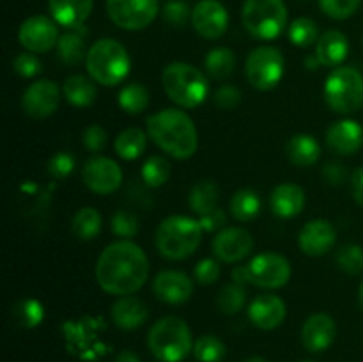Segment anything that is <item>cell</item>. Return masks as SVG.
Instances as JSON below:
<instances>
[{
  "label": "cell",
  "mask_w": 363,
  "mask_h": 362,
  "mask_svg": "<svg viewBox=\"0 0 363 362\" xmlns=\"http://www.w3.org/2000/svg\"><path fill=\"white\" fill-rule=\"evenodd\" d=\"M147 277V256L130 240L110 243L96 263V280L103 291L116 297L137 293L145 284Z\"/></svg>",
  "instance_id": "6da1fadb"
},
{
  "label": "cell",
  "mask_w": 363,
  "mask_h": 362,
  "mask_svg": "<svg viewBox=\"0 0 363 362\" xmlns=\"http://www.w3.org/2000/svg\"><path fill=\"white\" fill-rule=\"evenodd\" d=\"M147 133L152 142L172 158L188 160L197 153V128L183 110L163 109L149 116Z\"/></svg>",
  "instance_id": "7a4b0ae2"
},
{
  "label": "cell",
  "mask_w": 363,
  "mask_h": 362,
  "mask_svg": "<svg viewBox=\"0 0 363 362\" xmlns=\"http://www.w3.org/2000/svg\"><path fill=\"white\" fill-rule=\"evenodd\" d=\"M202 231L201 222L190 216H167L156 229V248L163 258L172 261L190 258L201 245Z\"/></svg>",
  "instance_id": "3957f363"
},
{
  "label": "cell",
  "mask_w": 363,
  "mask_h": 362,
  "mask_svg": "<svg viewBox=\"0 0 363 362\" xmlns=\"http://www.w3.org/2000/svg\"><path fill=\"white\" fill-rule=\"evenodd\" d=\"M89 77L98 84L112 87L128 77L131 67L128 50L116 39H99L89 48L85 59Z\"/></svg>",
  "instance_id": "277c9868"
},
{
  "label": "cell",
  "mask_w": 363,
  "mask_h": 362,
  "mask_svg": "<svg viewBox=\"0 0 363 362\" xmlns=\"http://www.w3.org/2000/svg\"><path fill=\"white\" fill-rule=\"evenodd\" d=\"M163 89L176 105L195 109L209 94V82L201 70L186 62H172L163 70Z\"/></svg>",
  "instance_id": "5b68a950"
},
{
  "label": "cell",
  "mask_w": 363,
  "mask_h": 362,
  "mask_svg": "<svg viewBox=\"0 0 363 362\" xmlns=\"http://www.w3.org/2000/svg\"><path fill=\"white\" fill-rule=\"evenodd\" d=\"M149 350L162 362H181L194 348L190 327L177 316H165L147 334Z\"/></svg>",
  "instance_id": "8992f818"
},
{
  "label": "cell",
  "mask_w": 363,
  "mask_h": 362,
  "mask_svg": "<svg viewBox=\"0 0 363 362\" xmlns=\"http://www.w3.org/2000/svg\"><path fill=\"white\" fill-rule=\"evenodd\" d=\"M241 20L248 34L261 41L279 38L287 25V7L284 0H247Z\"/></svg>",
  "instance_id": "52a82bcc"
},
{
  "label": "cell",
  "mask_w": 363,
  "mask_h": 362,
  "mask_svg": "<svg viewBox=\"0 0 363 362\" xmlns=\"http://www.w3.org/2000/svg\"><path fill=\"white\" fill-rule=\"evenodd\" d=\"M325 99L337 114H353L363 105V77L351 66H339L328 75L325 84Z\"/></svg>",
  "instance_id": "ba28073f"
},
{
  "label": "cell",
  "mask_w": 363,
  "mask_h": 362,
  "mask_svg": "<svg viewBox=\"0 0 363 362\" xmlns=\"http://www.w3.org/2000/svg\"><path fill=\"white\" fill-rule=\"evenodd\" d=\"M284 60L282 52L275 46H259L252 50L245 64V73L248 82L259 91H269L277 87L284 77Z\"/></svg>",
  "instance_id": "9c48e42d"
},
{
  "label": "cell",
  "mask_w": 363,
  "mask_h": 362,
  "mask_svg": "<svg viewBox=\"0 0 363 362\" xmlns=\"http://www.w3.org/2000/svg\"><path fill=\"white\" fill-rule=\"evenodd\" d=\"M106 13L117 27L140 31L158 14V0H106Z\"/></svg>",
  "instance_id": "30bf717a"
},
{
  "label": "cell",
  "mask_w": 363,
  "mask_h": 362,
  "mask_svg": "<svg viewBox=\"0 0 363 362\" xmlns=\"http://www.w3.org/2000/svg\"><path fill=\"white\" fill-rule=\"evenodd\" d=\"M252 284L264 290H279L291 279V265L277 252H262L248 263Z\"/></svg>",
  "instance_id": "8fae6325"
},
{
  "label": "cell",
  "mask_w": 363,
  "mask_h": 362,
  "mask_svg": "<svg viewBox=\"0 0 363 362\" xmlns=\"http://www.w3.org/2000/svg\"><path fill=\"white\" fill-rule=\"evenodd\" d=\"M55 23V20H50L48 16H43V14H35V16L27 18L20 25L18 41H20V45L27 52H50L59 43V31H57Z\"/></svg>",
  "instance_id": "7c38bea8"
},
{
  "label": "cell",
  "mask_w": 363,
  "mask_h": 362,
  "mask_svg": "<svg viewBox=\"0 0 363 362\" xmlns=\"http://www.w3.org/2000/svg\"><path fill=\"white\" fill-rule=\"evenodd\" d=\"M84 183L91 188L94 194L108 195L113 194L123 183V170L119 163L113 162L106 156H92L85 162L82 169Z\"/></svg>",
  "instance_id": "4fadbf2b"
},
{
  "label": "cell",
  "mask_w": 363,
  "mask_h": 362,
  "mask_svg": "<svg viewBox=\"0 0 363 362\" xmlns=\"http://www.w3.org/2000/svg\"><path fill=\"white\" fill-rule=\"evenodd\" d=\"M60 103V91L55 82L43 78V80L32 82L23 92L21 106L25 114L34 119H45L57 112Z\"/></svg>",
  "instance_id": "5bb4252c"
},
{
  "label": "cell",
  "mask_w": 363,
  "mask_h": 362,
  "mask_svg": "<svg viewBox=\"0 0 363 362\" xmlns=\"http://www.w3.org/2000/svg\"><path fill=\"white\" fill-rule=\"evenodd\" d=\"M191 25L201 38L218 39L229 27V13L218 0H201L191 9Z\"/></svg>",
  "instance_id": "9a60e30c"
},
{
  "label": "cell",
  "mask_w": 363,
  "mask_h": 362,
  "mask_svg": "<svg viewBox=\"0 0 363 362\" xmlns=\"http://www.w3.org/2000/svg\"><path fill=\"white\" fill-rule=\"evenodd\" d=\"M254 248V238L243 227H225L213 240V254L223 263H238Z\"/></svg>",
  "instance_id": "2e32d148"
},
{
  "label": "cell",
  "mask_w": 363,
  "mask_h": 362,
  "mask_svg": "<svg viewBox=\"0 0 363 362\" xmlns=\"http://www.w3.org/2000/svg\"><path fill=\"white\" fill-rule=\"evenodd\" d=\"M152 291L163 304L179 305L194 295V280L179 270H163L152 280Z\"/></svg>",
  "instance_id": "e0dca14e"
},
{
  "label": "cell",
  "mask_w": 363,
  "mask_h": 362,
  "mask_svg": "<svg viewBox=\"0 0 363 362\" xmlns=\"http://www.w3.org/2000/svg\"><path fill=\"white\" fill-rule=\"evenodd\" d=\"M337 241V233L328 220L315 219L305 224L298 234V243H300L301 252L307 256H325L333 248Z\"/></svg>",
  "instance_id": "ac0fdd59"
},
{
  "label": "cell",
  "mask_w": 363,
  "mask_h": 362,
  "mask_svg": "<svg viewBox=\"0 0 363 362\" xmlns=\"http://www.w3.org/2000/svg\"><path fill=\"white\" fill-rule=\"evenodd\" d=\"M337 336V325L333 318L325 312H318L305 319L301 329V343L312 353L328 350Z\"/></svg>",
  "instance_id": "d6986e66"
},
{
  "label": "cell",
  "mask_w": 363,
  "mask_h": 362,
  "mask_svg": "<svg viewBox=\"0 0 363 362\" xmlns=\"http://www.w3.org/2000/svg\"><path fill=\"white\" fill-rule=\"evenodd\" d=\"M286 314V302L272 293L257 295L248 307V318L261 330H273L280 327Z\"/></svg>",
  "instance_id": "ffe728a7"
},
{
  "label": "cell",
  "mask_w": 363,
  "mask_h": 362,
  "mask_svg": "<svg viewBox=\"0 0 363 362\" xmlns=\"http://www.w3.org/2000/svg\"><path fill=\"white\" fill-rule=\"evenodd\" d=\"M326 146L335 155H354L363 146V128L357 121H337L326 130Z\"/></svg>",
  "instance_id": "44dd1931"
},
{
  "label": "cell",
  "mask_w": 363,
  "mask_h": 362,
  "mask_svg": "<svg viewBox=\"0 0 363 362\" xmlns=\"http://www.w3.org/2000/svg\"><path fill=\"white\" fill-rule=\"evenodd\" d=\"M272 212L280 219H293L300 215L305 208L303 188L294 183H282L273 188L269 195Z\"/></svg>",
  "instance_id": "7402d4cb"
},
{
  "label": "cell",
  "mask_w": 363,
  "mask_h": 362,
  "mask_svg": "<svg viewBox=\"0 0 363 362\" xmlns=\"http://www.w3.org/2000/svg\"><path fill=\"white\" fill-rule=\"evenodd\" d=\"M94 0H48L52 18L67 28H80L92 13Z\"/></svg>",
  "instance_id": "603a6c76"
},
{
  "label": "cell",
  "mask_w": 363,
  "mask_h": 362,
  "mask_svg": "<svg viewBox=\"0 0 363 362\" xmlns=\"http://www.w3.org/2000/svg\"><path fill=\"white\" fill-rule=\"evenodd\" d=\"M350 53V41L340 31H326L315 45V57L321 66L339 67Z\"/></svg>",
  "instance_id": "cb8c5ba5"
},
{
  "label": "cell",
  "mask_w": 363,
  "mask_h": 362,
  "mask_svg": "<svg viewBox=\"0 0 363 362\" xmlns=\"http://www.w3.org/2000/svg\"><path fill=\"white\" fill-rule=\"evenodd\" d=\"M112 314L113 323H116L119 329L123 330H135L138 327H142L147 319L149 311L147 305L137 297H131V295H126V297H121L116 304L112 305Z\"/></svg>",
  "instance_id": "d4e9b609"
},
{
  "label": "cell",
  "mask_w": 363,
  "mask_h": 362,
  "mask_svg": "<svg viewBox=\"0 0 363 362\" xmlns=\"http://www.w3.org/2000/svg\"><path fill=\"white\" fill-rule=\"evenodd\" d=\"M287 156L291 162L298 167H311L321 156V146L318 144L312 135L298 133L291 137V141L286 146Z\"/></svg>",
  "instance_id": "484cf974"
},
{
  "label": "cell",
  "mask_w": 363,
  "mask_h": 362,
  "mask_svg": "<svg viewBox=\"0 0 363 362\" xmlns=\"http://www.w3.org/2000/svg\"><path fill=\"white\" fill-rule=\"evenodd\" d=\"M57 52H59L60 60L67 66H77L82 60L87 59L89 50H85V34L82 27L60 35L57 43Z\"/></svg>",
  "instance_id": "4316f807"
},
{
  "label": "cell",
  "mask_w": 363,
  "mask_h": 362,
  "mask_svg": "<svg viewBox=\"0 0 363 362\" xmlns=\"http://www.w3.org/2000/svg\"><path fill=\"white\" fill-rule=\"evenodd\" d=\"M64 96L67 102L74 106H89L96 102V85L92 84L91 78L84 77V75H71L64 82Z\"/></svg>",
  "instance_id": "83f0119b"
},
{
  "label": "cell",
  "mask_w": 363,
  "mask_h": 362,
  "mask_svg": "<svg viewBox=\"0 0 363 362\" xmlns=\"http://www.w3.org/2000/svg\"><path fill=\"white\" fill-rule=\"evenodd\" d=\"M218 185L213 183V181H201V183L194 185V188L190 190V195H188L190 208L201 216L208 215L213 209L218 208Z\"/></svg>",
  "instance_id": "f1b7e54d"
},
{
  "label": "cell",
  "mask_w": 363,
  "mask_h": 362,
  "mask_svg": "<svg viewBox=\"0 0 363 362\" xmlns=\"http://www.w3.org/2000/svg\"><path fill=\"white\" fill-rule=\"evenodd\" d=\"M229 209L236 220L250 222L261 213V197H259L257 192L250 190V188L238 190L230 199Z\"/></svg>",
  "instance_id": "f546056e"
},
{
  "label": "cell",
  "mask_w": 363,
  "mask_h": 362,
  "mask_svg": "<svg viewBox=\"0 0 363 362\" xmlns=\"http://www.w3.org/2000/svg\"><path fill=\"white\" fill-rule=\"evenodd\" d=\"M101 222L103 220L98 209L92 208V206H85V208H80L74 213L71 231L80 240H92L101 231Z\"/></svg>",
  "instance_id": "4dcf8cb0"
},
{
  "label": "cell",
  "mask_w": 363,
  "mask_h": 362,
  "mask_svg": "<svg viewBox=\"0 0 363 362\" xmlns=\"http://www.w3.org/2000/svg\"><path fill=\"white\" fill-rule=\"evenodd\" d=\"M145 133L138 128H126L116 137L113 148L116 153L124 160H135L144 153L145 149Z\"/></svg>",
  "instance_id": "1f68e13d"
},
{
  "label": "cell",
  "mask_w": 363,
  "mask_h": 362,
  "mask_svg": "<svg viewBox=\"0 0 363 362\" xmlns=\"http://www.w3.org/2000/svg\"><path fill=\"white\" fill-rule=\"evenodd\" d=\"M234 67H236V57L230 48L220 46L211 50L206 57V71L213 80H225L233 75Z\"/></svg>",
  "instance_id": "d6a6232c"
},
{
  "label": "cell",
  "mask_w": 363,
  "mask_h": 362,
  "mask_svg": "<svg viewBox=\"0 0 363 362\" xmlns=\"http://www.w3.org/2000/svg\"><path fill=\"white\" fill-rule=\"evenodd\" d=\"M119 105L128 114H142L149 105V91L140 84H128L119 94Z\"/></svg>",
  "instance_id": "836d02e7"
},
{
  "label": "cell",
  "mask_w": 363,
  "mask_h": 362,
  "mask_svg": "<svg viewBox=\"0 0 363 362\" xmlns=\"http://www.w3.org/2000/svg\"><path fill=\"white\" fill-rule=\"evenodd\" d=\"M245 302H247V290L236 283L223 286L216 298V305L223 314H236L243 309Z\"/></svg>",
  "instance_id": "e575fe53"
},
{
  "label": "cell",
  "mask_w": 363,
  "mask_h": 362,
  "mask_svg": "<svg viewBox=\"0 0 363 362\" xmlns=\"http://www.w3.org/2000/svg\"><path fill=\"white\" fill-rule=\"evenodd\" d=\"M170 177V163L163 156H151L142 165V180L147 187L158 188Z\"/></svg>",
  "instance_id": "d590c367"
},
{
  "label": "cell",
  "mask_w": 363,
  "mask_h": 362,
  "mask_svg": "<svg viewBox=\"0 0 363 362\" xmlns=\"http://www.w3.org/2000/svg\"><path fill=\"white\" fill-rule=\"evenodd\" d=\"M227 348L216 336H201L194 344V355L201 362H222Z\"/></svg>",
  "instance_id": "8d00e7d4"
},
{
  "label": "cell",
  "mask_w": 363,
  "mask_h": 362,
  "mask_svg": "<svg viewBox=\"0 0 363 362\" xmlns=\"http://www.w3.org/2000/svg\"><path fill=\"white\" fill-rule=\"evenodd\" d=\"M289 39L293 45L301 46V48H307V46L314 45L319 39V31L318 23L311 18H298L291 23L289 27Z\"/></svg>",
  "instance_id": "74e56055"
},
{
  "label": "cell",
  "mask_w": 363,
  "mask_h": 362,
  "mask_svg": "<svg viewBox=\"0 0 363 362\" xmlns=\"http://www.w3.org/2000/svg\"><path fill=\"white\" fill-rule=\"evenodd\" d=\"M337 266L350 275L363 272V248L357 243H346L339 248L335 256Z\"/></svg>",
  "instance_id": "f35d334b"
},
{
  "label": "cell",
  "mask_w": 363,
  "mask_h": 362,
  "mask_svg": "<svg viewBox=\"0 0 363 362\" xmlns=\"http://www.w3.org/2000/svg\"><path fill=\"white\" fill-rule=\"evenodd\" d=\"M14 318L21 327L32 329V327H38L41 323V319L45 318V311H43V305L38 300L28 298V300H21L20 304H16Z\"/></svg>",
  "instance_id": "ab89813d"
},
{
  "label": "cell",
  "mask_w": 363,
  "mask_h": 362,
  "mask_svg": "<svg viewBox=\"0 0 363 362\" xmlns=\"http://www.w3.org/2000/svg\"><path fill=\"white\" fill-rule=\"evenodd\" d=\"M362 0H319V7L326 16L333 20H346L353 16L360 7Z\"/></svg>",
  "instance_id": "60d3db41"
},
{
  "label": "cell",
  "mask_w": 363,
  "mask_h": 362,
  "mask_svg": "<svg viewBox=\"0 0 363 362\" xmlns=\"http://www.w3.org/2000/svg\"><path fill=\"white\" fill-rule=\"evenodd\" d=\"M112 233L119 238L130 240L138 234V219L128 209H119L112 215Z\"/></svg>",
  "instance_id": "b9f144b4"
},
{
  "label": "cell",
  "mask_w": 363,
  "mask_h": 362,
  "mask_svg": "<svg viewBox=\"0 0 363 362\" xmlns=\"http://www.w3.org/2000/svg\"><path fill=\"white\" fill-rule=\"evenodd\" d=\"M163 18L172 27H183L188 20H191V11L184 0H169L163 7Z\"/></svg>",
  "instance_id": "7bdbcfd3"
},
{
  "label": "cell",
  "mask_w": 363,
  "mask_h": 362,
  "mask_svg": "<svg viewBox=\"0 0 363 362\" xmlns=\"http://www.w3.org/2000/svg\"><path fill=\"white\" fill-rule=\"evenodd\" d=\"M195 280L199 284H204V286H209V284L216 283L220 279V265L216 259L206 258L202 261L197 263L195 266Z\"/></svg>",
  "instance_id": "ee69618b"
},
{
  "label": "cell",
  "mask_w": 363,
  "mask_h": 362,
  "mask_svg": "<svg viewBox=\"0 0 363 362\" xmlns=\"http://www.w3.org/2000/svg\"><path fill=\"white\" fill-rule=\"evenodd\" d=\"M73 156L67 155V153H57V155H53L52 158H50L48 172L52 174L55 180H64V177H67L73 172Z\"/></svg>",
  "instance_id": "f6af8a7d"
},
{
  "label": "cell",
  "mask_w": 363,
  "mask_h": 362,
  "mask_svg": "<svg viewBox=\"0 0 363 362\" xmlns=\"http://www.w3.org/2000/svg\"><path fill=\"white\" fill-rule=\"evenodd\" d=\"M13 66L14 71L25 78H32L35 77V75L41 73V62H39V59L32 52L20 53V55L14 59Z\"/></svg>",
  "instance_id": "bcb514c9"
},
{
  "label": "cell",
  "mask_w": 363,
  "mask_h": 362,
  "mask_svg": "<svg viewBox=\"0 0 363 362\" xmlns=\"http://www.w3.org/2000/svg\"><path fill=\"white\" fill-rule=\"evenodd\" d=\"M213 99H215V103L220 109L233 110L241 103V92L234 85H222L220 89H216Z\"/></svg>",
  "instance_id": "7dc6e473"
},
{
  "label": "cell",
  "mask_w": 363,
  "mask_h": 362,
  "mask_svg": "<svg viewBox=\"0 0 363 362\" xmlns=\"http://www.w3.org/2000/svg\"><path fill=\"white\" fill-rule=\"evenodd\" d=\"M106 141H108V137H106V131L103 130V126H99V124H91V126L85 128L84 146L89 151H103L106 146Z\"/></svg>",
  "instance_id": "c3c4849f"
},
{
  "label": "cell",
  "mask_w": 363,
  "mask_h": 362,
  "mask_svg": "<svg viewBox=\"0 0 363 362\" xmlns=\"http://www.w3.org/2000/svg\"><path fill=\"white\" fill-rule=\"evenodd\" d=\"M199 222H201L204 231L223 229V226H225V213H223V209L216 208L211 213H208V215H202Z\"/></svg>",
  "instance_id": "681fc988"
},
{
  "label": "cell",
  "mask_w": 363,
  "mask_h": 362,
  "mask_svg": "<svg viewBox=\"0 0 363 362\" xmlns=\"http://www.w3.org/2000/svg\"><path fill=\"white\" fill-rule=\"evenodd\" d=\"M346 169H344L342 163H326L325 169H323V177H325L326 183L330 185H342L346 181Z\"/></svg>",
  "instance_id": "f907efd6"
},
{
  "label": "cell",
  "mask_w": 363,
  "mask_h": 362,
  "mask_svg": "<svg viewBox=\"0 0 363 362\" xmlns=\"http://www.w3.org/2000/svg\"><path fill=\"white\" fill-rule=\"evenodd\" d=\"M353 195L354 201L363 208V167L354 170L353 174Z\"/></svg>",
  "instance_id": "816d5d0a"
},
{
  "label": "cell",
  "mask_w": 363,
  "mask_h": 362,
  "mask_svg": "<svg viewBox=\"0 0 363 362\" xmlns=\"http://www.w3.org/2000/svg\"><path fill=\"white\" fill-rule=\"evenodd\" d=\"M233 280L236 284H241V286L252 284V275H250V268H248V265L236 266V268L233 270Z\"/></svg>",
  "instance_id": "f5cc1de1"
},
{
  "label": "cell",
  "mask_w": 363,
  "mask_h": 362,
  "mask_svg": "<svg viewBox=\"0 0 363 362\" xmlns=\"http://www.w3.org/2000/svg\"><path fill=\"white\" fill-rule=\"evenodd\" d=\"M116 362H140V358H138L137 353L126 350V351H121V353L117 355Z\"/></svg>",
  "instance_id": "db71d44e"
},
{
  "label": "cell",
  "mask_w": 363,
  "mask_h": 362,
  "mask_svg": "<svg viewBox=\"0 0 363 362\" xmlns=\"http://www.w3.org/2000/svg\"><path fill=\"white\" fill-rule=\"evenodd\" d=\"M305 64H307L308 70H318V67L321 66L318 57H314V59H312V57H307V59H305Z\"/></svg>",
  "instance_id": "11a10c76"
},
{
  "label": "cell",
  "mask_w": 363,
  "mask_h": 362,
  "mask_svg": "<svg viewBox=\"0 0 363 362\" xmlns=\"http://www.w3.org/2000/svg\"><path fill=\"white\" fill-rule=\"evenodd\" d=\"M245 362H266V361L262 357H250V358H247Z\"/></svg>",
  "instance_id": "9f6ffc18"
},
{
  "label": "cell",
  "mask_w": 363,
  "mask_h": 362,
  "mask_svg": "<svg viewBox=\"0 0 363 362\" xmlns=\"http://www.w3.org/2000/svg\"><path fill=\"white\" fill-rule=\"evenodd\" d=\"M360 305H362V309H363V283H362V286H360Z\"/></svg>",
  "instance_id": "6f0895ef"
},
{
  "label": "cell",
  "mask_w": 363,
  "mask_h": 362,
  "mask_svg": "<svg viewBox=\"0 0 363 362\" xmlns=\"http://www.w3.org/2000/svg\"><path fill=\"white\" fill-rule=\"evenodd\" d=\"M305 362H312V361H305Z\"/></svg>",
  "instance_id": "680465c9"
}]
</instances>
